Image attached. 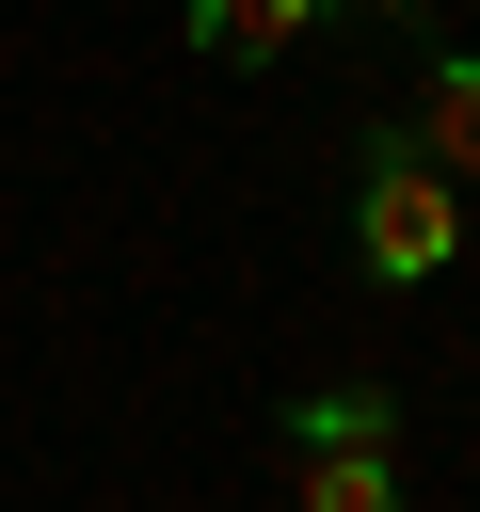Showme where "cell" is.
Returning a JSON list of instances; mask_svg holds the SVG:
<instances>
[{
	"mask_svg": "<svg viewBox=\"0 0 480 512\" xmlns=\"http://www.w3.org/2000/svg\"><path fill=\"white\" fill-rule=\"evenodd\" d=\"M352 272H368V288H432V272H464V192L416 160V128H384V144L352 160Z\"/></svg>",
	"mask_w": 480,
	"mask_h": 512,
	"instance_id": "6da1fadb",
	"label": "cell"
},
{
	"mask_svg": "<svg viewBox=\"0 0 480 512\" xmlns=\"http://www.w3.org/2000/svg\"><path fill=\"white\" fill-rule=\"evenodd\" d=\"M304 512H400V448H304Z\"/></svg>",
	"mask_w": 480,
	"mask_h": 512,
	"instance_id": "5b68a950",
	"label": "cell"
},
{
	"mask_svg": "<svg viewBox=\"0 0 480 512\" xmlns=\"http://www.w3.org/2000/svg\"><path fill=\"white\" fill-rule=\"evenodd\" d=\"M464 16H480V0H464Z\"/></svg>",
	"mask_w": 480,
	"mask_h": 512,
	"instance_id": "8992f818",
	"label": "cell"
},
{
	"mask_svg": "<svg viewBox=\"0 0 480 512\" xmlns=\"http://www.w3.org/2000/svg\"><path fill=\"white\" fill-rule=\"evenodd\" d=\"M416 160L448 192H480V48H432L416 64Z\"/></svg>",
	"mask_w": 480,
	"mask_h": 512,
	"instance_id": "7a4b0ae2",
	"label": "cell"
},
{
	"mask_svg": "<svg viewBox=\"0 0 480 512\" xmlns=\"http://www.w3.org/2000/svg\"><path fill=\"white\" fill-rule=\"evenodd\" d=\"M320 16H336V0H192V48H208V64H288Z\"/></svg>",
	"mask_w": 480,
	"mask_h": 512,
	"instance_id": "3957f363",
	"label": "cell"
},
{
	"mask_svg": "<svg viewBox=\"0 0 480 512\" xmlns=\"http://www.w3.org/2000/svg\"><path fill=\"white\" fill-rule=\"evenodd\" d=\"M288 448H400V400L384 384H320V400H288Z\"/></svg>",
	"mask_w": 480,
	"mask_h": 512,
	"instance_id": "277c9868",
	"label": "cell"
}]
</instances>
